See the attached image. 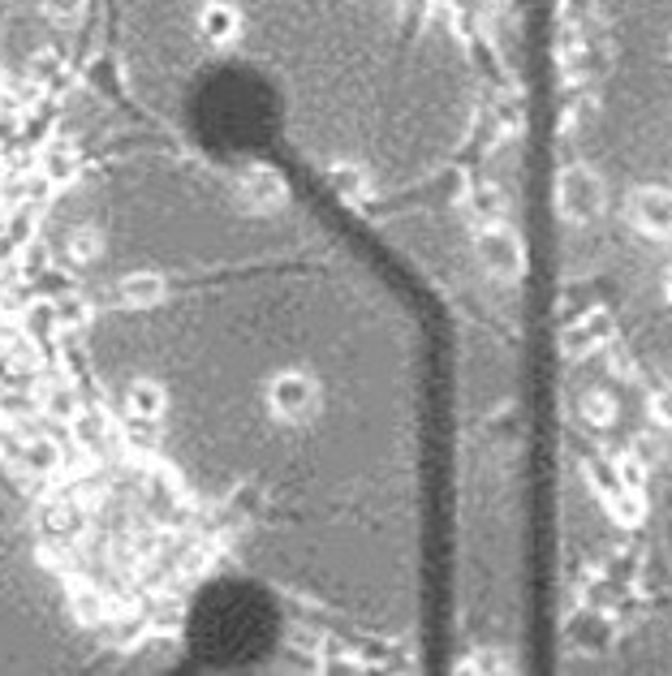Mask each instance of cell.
<instances>
[{
    "label": "cell",
    "mask_w": 672,
    "mask_h": 676,
    "mask_svg": "<svg viewBox=\"0 0 672 676\" xmlns=\"http://www.w3.org/2000/svg\"><path fill=\"white\" fill-rule=\"evenodd\" d=\"M604 203H608V190H604V177L591 168V164H569L556 182V207L569 225H591L604 216Z\"/></svg>",
    "instance_id": "6da1fadb"
},
{
    "label": "cell",
    "mask_w": 672,
    "mask_h": 676,
    "mask_svg": "<svg viewBox=\"0 0 672 676\" xmlns=\"http://www.w3.org/2000/svg\"><path fill=\"white\" fill-rule=\"evenodd\" d=\"M267 405H272V414L281 422H306L320 410V384H315V375H306V371H298V366L281 371V375L267 384Z\"/></svg>",
    "instance_id": "7a4b0ae2"
},
{
    "label": "cell",
    "mask_w": 672,
    "mask_h": 676,
    "mask_svg": "<svg viewBox=\"0 0 672 676\" xmlns=\"http://www.w3.org/2000/svg\"><path fill=\"white\" fill-rule=\"evenodd\" d=\"M475 246H479L483 267H487L491 276L513 281V276H522V272H526V246H522V237H517L509 225H500V221H483L479 242H475Z\"/></svg>",
    "instance_id": "3957f363"
},
{
    "label": "cell",
    "mask_w": 672,
    "mask_h": 676,
    "mask_svg": "<svg viewBox=\"0 0 672 676\" xmlns=\"http://www.w3.org/2000/svg\"><path fill=\"white\" fill-rule=\"evenodd\" d=\"M612 336H616V320H612L608 311H586L582 320L561 332V354L591 357L595 350H604Z\"/></svg>",
    "instance_id": "277c9868"
},
{
    "label": "cell",
    "mask_w": 672,
    "mask_h": 676,
    "mask_svg": "<svg viewBox=\"0 0 672 676\" xmlns=\"http://www.w3.org/2000/svg\"><path fill=\"white\" fill-rule=\"evenodd\" d=\"M630 216L646 237H672V190L646 186L630 198Z\"/></svg>",
    "instance_id": "5b68a950"
},
{
    "label": "cell",
    "mask_w": 672,
    "mask_h": 676,
    "mask_svg": "<svg viewBox=\"0 0 672 676\" xmlns=\"http://www.w3.org/2000/svg\"><path fill=\"white\" fill-rule=\"evenodd\" d=\"M198 35H203L212 48H228V43L242 35V13H237V4H228V0H207V4L198 9Z\"/></svg>",
    "instance_id": "8992f818"
},
{
    "label": "cell",
    "mask_w": 672,
    "mask_h": 676,
    "mask_svg": "<svg viewBox=\"0 0 672 676\" xmlns=\"http://www.w3.org/2000/svg\"><path fill=\"white\" fill-rule=\"evenodd\" d=\"M164 410H168V396H164L156 384H138V388H134V396H129V414H134L138 422L164 419Z\"/></svg>",
    "instance_id": "52a82bcc"
},
{
    "label": "cell",
    "mask_w": 672,
    "mask_h": 676,
    "mask_svg": "<svg viewBox=\"0 0 672 676\" xmlns=\"http://www.w3.org/2000/svg\"><path fill=\"white\" fill-rule=\"evenodd\" d=\"M65 255L78 258V263H96V258L104 255V233L91 225L74 228V233L65 237Z\"/></svg>",
    "instance_id": "ba28073f"
},
{
    "label": "cell",
    "mask_w": 672,
    "mask_h": 676,
    "mask_svg": "<svg viewBox=\"0 0 672 676\" xmlns=\"http://www.w3.org/2000/svg\"><path fill=\"white\" fill-rule=\"evenodd\" d=\"M39 9H43V18H48L52 27H78V22L87 18L91 0H39Z\"/></svg>",
    "instance_id": "9c48e42d"
},
{
    "label": "cell",
    "mask_w": 672,
    "mask_h": 676,
    "mask_svg": "<svg viewBox=\"0 0 672 676\" xmlns=\"http://www.w3.org/2000/svg\"><path fill=\"white\" fill-rule=\"evenodd\" d=\"M117 290H121V297H126L129 306H143V302H156L164 285H160V276H152V272H134V276H126Z\"/></svg>",
    "instance_id": "30bf717a"
},
{
    "label": "cell",
    "mask_w": 672,
    "mask_h": 676,
    "mask_svg": "<svg viewBox=\"0 0 672 676\" xmlns=\"http://www.w3.org/2000/svg\"><path fill=\"white\" fill-rule=\"evenodd\" d=\"M577 410H582V419L591 422V427H608V422L616 419V405H612L608 392H586Z\"/></svg>",
    "instance_id": "8fae6325"
},
{
    "label": "cell",
    "mask_w": 672,
    "mask_h": 676,
    "mask_svg": "<svg viewBox=\"0 0 672 676\" xmlns=\"http://www.w3.org/2000/svg\"><path fill=\"white\" fill-rule=\"evenodd\" d=\"M461 668H466V673H513L517 659H513V655H496V650H479V655H470Z\"/></svg>",
    "instance_id": "7c38bea8"
},
{
    "label": "cell",
    "mask_w": 672,
    "mask_h": 676,
    "mask_svg": "<svg viewBox=\"0 0 672 676\" xmlns=\"http://www.w3.org/2000/svg\"><path fill=\"white\" fill-rule=\"evenodd\" d=\"M651 414L664 422V427H672V375L669 380H660L655 392H651Z\"/></svg>",
    "instance_id": "4fadbf2b"
},
{
    "label": "cell",
    "mask_w": 672,
    "mask_h": 676,
    "mask_svg": "<svg viewBox=\"0 0 672 676\" xmlns=\"http://www.w3.org/2000/svg\"><path fill=\"white\" fill-rule=\"evenodd\" d=\"M669 293H672V276H669Z\"/></svg>",
    "instance_id": "5bb4252c"
},
{
    "label": "cell",
    "mask_w": 672,
    "mask_h": 676,
    "mask_svg": "<svg viewBox=\"0 0 672 676\" xmlns=\"http://www.w3.org/2000/svg\"><path fill=\"white\" fill-rule=\"evenodd\" d=\"M669 52H672V43H669Z\"/></svg>",
    "instance_id": "9a60e30c"
}]
</instances>
